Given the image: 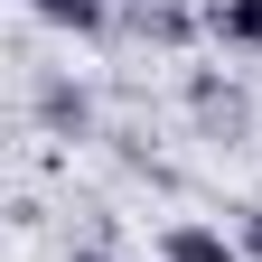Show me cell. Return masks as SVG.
<instances>
[{
  "label": "cell",
  "mask_w": 262,
  "mask_h": 262,
  "mask_svg": "<svg viewBox=\"0 0 262 262\" xmlns=\"http://www.w3.org/2000/svg\"><path fill=\"white\" fill-rule=\"evenodd\" d=\"M187 103H196V122H206V131H225V141H244V122H253V103H244L234 84H215V75H196Z\"/></svg>",
  "instance_id": "6da1fadb"
},
{
  "label": "cell",
  "mask_w": 262,
  "mask_h": 262,
  "mask_svg": "<svg viewBox=\"0 0 262 262\" xmlns=\"http://www.w3.org/2000/svg\"><path fill=\"white\" fill-rule=\"evenodd\" d=\"M159 262H244V244H225L215 225H169L159 234Z\"/></svg>",
  "instance_id": "7a4b0ae2"
},
{
  "label": "cell",
  "mask_w": 262,
  "mask_h": 262,
  "mask_svg": "<svg viewBox=\"0 0 262 262\" xmlns=\"http://www.w3.org/2000/svg\"><path fill=\"white\" fill-rule=\"evenodd\" d=\"M206 28L225 47H253L262 56V0H206Z\"/></svg>",
  "instance_id": "3957f363"
},
{
  "label": "cell",
  "mask_w": 262,
  "mask_h": 262,
  "mask_svg": "<svg viewBox=\"0 0 262 262\" xmlns=\"http://www.w3.org/2000/svg\"><path fill=\"white\" fill-rule=\"evenodd\" d=\"M38 122L56 131V141H75V131L94 122V103H84V84H38Z\"/></svg>",
  "instance_id": "277c9868"
},
{
  "label": "cell",
  "mask_w": 262,
  "mask_h": 262,
  "mask_svg": "<svg viewBox=\"0 0 262 262\" xmlns=\"http://www.w3.org/2000/svg\"><path fill=\"white\" fill-rule=\"evenodd\" d=\"M47 28H75V38H103L113 28V0H28Z\"/></svg>",
  "instance_id": "5b68a950"
},
{
  "label": "cell",
  "mask_w": 262,
  "mask_h": 262,
  "mask_svg": "<svg viewBox=\"0 0 262 262\" xmlns=\"http://www.w3.org/2000/svg\"><path fill=\"white\" fill-rule=\"evenodd\" d=\"M141 38H159V47H187V38H196V19L178 10V0H141Z\"/></svg>",
  "instance_id": "8992f818"
},
{
  "label": "cell",
  "mask_w": 262,
  "mask_h": 262,
  "mask_svg": "<svg viewBox=\"0 0 262 262\" xmlns=\"http://www.w3.org/2000/svg\"><path fill=\"white\" fill-rule=\"evenodd\" d=\"M234 244H244V262H262V206H244V215H234Z\"/></svg>",
  "instance_id": "52a82bcc"
},
{
  "label": "cell",
  "mask_w": 262,
  "mask_h": 262,
  "mask_svg": "<svg viewBox=\"0 0 262 262\" xmlns=\"http://www.w3.org/2000/svg\"><path fill=\"white\" fill-rule=\"evenodd\" d=\"M66 262H113V253H66Z\"/></svg>",
  "instance_id": "ba28073f"
}]
</instances>
